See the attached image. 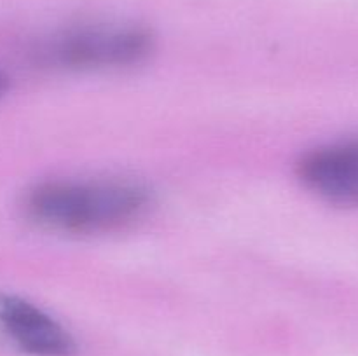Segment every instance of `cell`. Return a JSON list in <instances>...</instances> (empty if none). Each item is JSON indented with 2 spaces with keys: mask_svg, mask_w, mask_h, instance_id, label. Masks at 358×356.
Wrapping results in <instances>:
<instances>
[{
  "mask_svg": "<svg viewBox=\"0 0 358 356\" xmlns=\"http://www.w3.org/2000/svg\"><path fill=\"white\" fill-rule=\"evenodd\" d=\"M154 194L131 178H63L34 185L23 199L27 218L63 236L124 230L149 215Z\"/></svg>",
  "mask_w": 358,
  "mask_h": 356,
  "instance_id": "1",
  "label": "cell"
},
{
  "mask_svg": "<svg viewBox=\"0 0 358 356\" xmlns=\"http://www.w3.org/2000/svg\"><path fill=\"white\" fill-rule=\"evenodd\" d=\"M156 47L149 28L138 23L96 21L59 30L35 47L34 58L44 68L66 72H107L147 61Z\"/></svg>",
  "mask_w": 358,
  "mask_h": 356,
  "instance_id": "2",
  "label": "cell"
},
{
  "mask_svg": "<svg viewBox=\"0 0 358 356\" xmlns=\"http://www.w3.org/2000/svg\"><path fill=\"white\" fill-rule=\"evenodd\" d=\"M0 346L28 356H73L77 342L48 311L0 290Z\"/></svg>",
  "mask_w": 358,
  "mask_h": 356,
  "instance_id": "3",
  "label": "cell"
},
{
  "mask_svg": "<svg viewBox=\"0 0 358 356\" xmlns=\"http://www.w3.org/2000/svg\"><path fill=\"white\" fill-rule=\"evenodd\" d=\"M9 77H7V73H3L2 70H0V100H2L3 96L7 94V91H9Z\"/></svg>",
  "mask_w": 358,
  "mask_h": 356,
  "instance_id": "5",
  "label": "cell"
},
{
  "mask_svg": "<svg viewBox=\"0 0 358 356\" xmlns=\"http://www.w3.org/2000/svg\"><path fill=\"white\" fill-rule=\"evenodd\" d=\"M296 171L301 184L324 201L358 206V138L310 150L301 157Z\"/></svg>",
  "mask_w": 358,
  "mask_h": 356,
  "instance_id": "4",
  "label": "cell"
}]
</instances>
